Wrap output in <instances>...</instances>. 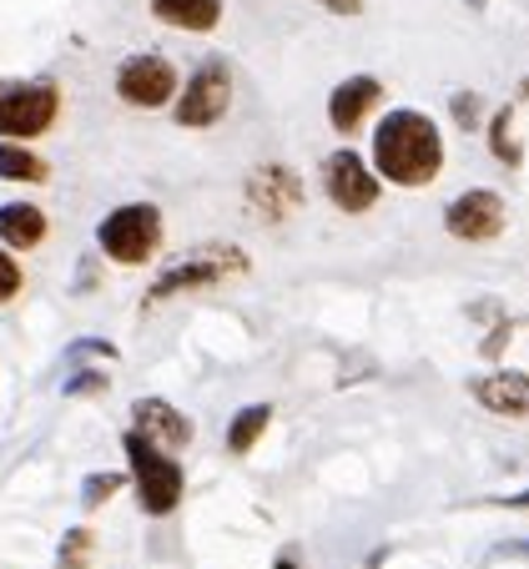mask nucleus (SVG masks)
<instances>
[{
	"instance_id": "27",
	"label": "nucleus",
	"mask_w": 529,
	"mask_h": 569,
	"mask_svg": "<svg viewBox=\"0 0 529 569\" xmlns=\"http://www.w3.org/2000/svg\"><path fill=\"white\" fill-rule=\"evenodd\" d=\"M278 569H298V565H292V559H278Z\"/></svg>"
},
{
	"instance_id": "1",
	"label": "nucleus",
	"mask_w": 529,
	"mask_h": 569,
	"mask_svg": "<svg viewBox=\"0 0 529 569\" xmlns=\"http://www.w3.org/2000/svg\"><path fill=\"white\" fill-rule=\"evenodd\" d=\"M373 167L399 187H423L443 167V137L423 111H389L373 131Z\"/></svg>"
},
{
	"instance_id": "20",
	"label": "nucleus",
	"mask_w": 529,
	"mask_h": 569,
	"mask_svg": "<svg viewBox=\"0 0 529 569\" xmlns=\"http://www.w3.org/2000/svg\"><path fill=\"white\" fill-rule=\"evenodd\" d=\"M87 555H91V529H71L61 545V569H81Z\"/></svg>"
},
{
	"instance_id": "26",
	"label": "nucleus",
	"mask_w": 529,
	"mask_h": 569,
	"mask_svg": "<svg viewBox=\"0 0 529 569\" xmlns=\"http://www.w3.org/2000/svg\"><path fill=\"white\" fill-rule=\"evenodd\" d=\"M465 6H469V11H485V6H489V0H465Z\"/></svg>"
},
{
	"instance_id": "10",
	"label": "nucleus",
	"mask_w": 529,
	"mask_h": 569,
	"mask_svg": "<svg viewBox=\"0 0 529 569\" xmlns=\"http://www.w3.org/2000/svg\"><path fill=\"white\" fill-rule=\"evenodd\" d=\"M248 202L262 222H282V217L302 202V182L288 172V167H258L248 182Z\"/></svg>"
},
{
	"instance_id": "2",
	"label": "nucleus",
	"mask_w": 529,
	"mask_h": 569,
	"mask_svg": "<svg viewBox=\"0 0 529 569\" xmlns=\"http://www.w3.org/2000/svg\"><path fill=\"white\" fill-rule=\"evenodd\" d=\"M97 242L111 262H121V268H141V262L157 252V242H162V212H157L151 202L117 207V212L97 227Z\"/></svg>"
},
{
	"instance_id": "14",
	"label": "nucleus",
	"mask_w": 529,
	"mask_h": 569,
	"mask_svg": "<svg viewBox=\"0 0 529 569\" xmlns=\"http://www.w3.org/2000/svg\"><path fill=\"white\" fill-rule=\"evenodd\" d=\"M151 16L177 31H212L222 21V0H151Z\"/></svg>"
},
{
	"instance_id": "17",
	"label": "nucleus",
	"mask_w": 529,
	"mask_h": 569,
	"mask_svg": "<svg viewBox=\"0 0 529 569\" xmlns=\"http://www.w3.org/2000/svg\"><path fill=\"white\" fill-rule=\"evenodd\" d=\"M268 419H272L268 403H252V409H242L238 419H232V429H227V449H232V453H248L252 443H258V433L268 429Z\"/></svg>"
},
{
	"instance_id": "9",
	"label": "nucleus",
	"mask_w": 529,
	"mask_h": 569,
	"mask_svg": "<svg viewBox=\"0 0 529 569\" xmlns=\"http://www.w3.org/2000/svg\"><path fill=\"white\" fill-rule=\"evenodd\" d=\"M443 227H449L459 242H489V237L505 232V197L485 192V187L453 197L449 212H443Z\"/></svg>"
},
{
	"instance_id": "22",
	"label": "nucleus",
	"mask_w": 529,
	"mask_h": 569,
	"mask_svg": "<svg viewBox=\"0 0 529 569\" xmlns=\"http://www.w3.org/2000/svg\"><path fill=\"white\" fill-rule=\"evenodd\" d=\"M453 121H459V127H479V97L459 91V97H453Z\"/></svg>"
},
{
	"instance_id": "4",
	"label": "nucleus",
	"mask_w": 529,
	"mask_h": 569,
	"mask_svg": "<svg viewBox=\"0 0 529 569\" xmlns=\"http://www.w3.org/2000/svg\"><path fill=\"white\" fill-rule=\"evenodd\" d=\"M56 111H61V91L51 81H0V137H41L51 131Z\"/></svg>"
},
{
	"instance_id": "5",
	"label": "nucleus",
	"mask_w": 529,
	"mask_h": 569,
	"mask_svg": "<svg viewBox=\"0 0 529 569\" xmlns=\"http://www.w3.org/2000/svg\"><path fill=\"white\" fill-rule=\"evenodd\" d=\"M117 97L127 107H141V111H157L177 97V66L167 56L147 51V56H127L117 71Z\"/></svg>"
},
{
	"instance_id": "25",
	"label": "nucleus",
	"mask_w": 529,
	"mask_h": 569,
	"mask_svg": "<svg viewBox=\"0 0 529 569\" xmlns=\"http://www.w3.org/2000/svg\"><path fill=\"white\" fill-rule=\"evenodd\" d=\"M499 505H509V509H529V495H515V499H499Z\"/></svg>"
},
{
	"instance_id": "12",
	"label": "nucleus",
	"mask_w": 529,
	"mask_h": 569,
	"mask_svg": "<svg viewBox=\"0 0 529 569\" xmlns=\"http://www.w3.org/2000/svg\"><path fill=\"white\" fill-rule=\"evenodd\" d=\"M475 398L499 419H529V373L499 368V373L475 378Z\"/></svg>"
},
{
	"instance_id": "16",
	"label": "nucleus",
	"mask_w": 529,
	"mask_h": 569,
	"mask_svg": "<svg viewBox=\"0 0 529 569\" xmlns=\"http://www.w3.org/2000/svg\"><path fill=\"white\" fill-rule=\"evenodd\" d=\"M0 177L6 182H46V161L21 141H0Z\"/></svg>"
},
{
	"instance_id": "6",
	"label": "nucleus",
	"mask_w": 529,
	"mask_h": 569,
	"mask_svg": "<svg viewBox=\"0 0 529 569\" xmlns=\"http://www.w3.org/2000/svg\"><path fill=\"white\" fill-rule=\"evenodd\" d=\"M227 107H232V76L222 61H202L187 81V91L177 97V121L182 127H212L227 117Z\"/></svg>"
},
{
	"instance_id": "18",
	"label": "nucleus",
	"mask_w": 529,
	"mask_h": 569,
	"mask_svg": "<svg viewBox=\"0 0 529 569\" xmlns=\"http://www.w3.org/2000/svg\"><path fill=\"white\" fill-rule=\"evenodd\" d=\"M489 147H495L499 161H509V167H519V141H515V111H499L495 127H489Z\"/></svg>"
},
{
	"instance_id": "13",
	"label": "nucleus",
	"mask_w": 529,
	"mask_h": 569,
	"mask_svg": "<svg viewBox=\"0 0 529 569\" xmlns=\"http://www.w3.org/2000/svg\"><path fill=\"white\" fill-rule=\"evenodd\" d=\"M378 97H383V87H378L373 76H348L343 87H333V97H328V121H333V131H353L358 121L378 107Z\"/></svg>"
},
{
	"instance_id": "11",
	"label": "nucleus",
	"mask_w": 529,
	"mask_h": 569,
	"mask_svg": "<svg viewBox=\"0 0 529 569\" xmlns=\"http://www.w3.org/2000/svg\"><path fill=\"white\" fill-rule=\"evenodd\" d=\"M131 419H137L141 439L157 443V449H187V443H192V419H182L167 398H137V403H131Z\"/></svg>"
},
{
	"instance_id": "24",
	"label": "nucleus",
	"mask_w": 529,
	"mask_h": 569,
	"mask_svg": "<svg viewBox=\"0 0 529 569\" xmlns=\"http://www.w3.org/2000/svg\"><path fill=\"white\" fill-rule=\"evenodd\" d=\"M318 6H328L333 16H358L363 11V0H318Z\"/></svg>"
},
{
	"instance_id": "8",
	"label": "nucleus",
	"mask_w": 529,
	"mask_h": 569,
	"mask_svg": "<svg viewBox=\"0 0 529 569\" xmlns=\"http://www.w3.org/2000/svg\"><path fill=\"white\" fill-rule=\"evenodd\" d=\"M323 187L338 212H368V207L378 202V177L368 172V161L348 147L323 161Z\"/></svg>"
},
{
	"instance_id": "19",
	"label": "nucleus",
	"mask_w": 529,
	"mask_h": 569,
	"mask_svg": "<svg viewBox=\"0 0 529 569\" xmlns=\"http://www.w3.org/2000/svg\"><path fill=\"white\" fill-rule=\"evenodd\" d=\"M117 489H121V473H91V479L81 483V505L97 509V505H107Z\"/></svg>"
},
{
	"instance_id": "3",
	"label": "nucleus",
	"mask_w": 529,
	"mask_h": 569,
	"mask_svg": "<svg viewBox=\"0 0 529 569\" xmlns=\"http://www.w3.org/2000/svg\"><path fill=\"white\" fill-rule=\"evenodd\" d=\"M131 459V479H137V495H141V509L147 515H172L177 499H182V463L167 459L157 443H147L137 429L121 439Z\"/></svg>"
},
{
	"instance_id": "21",
	"label": "nucleus",
	"mask_w": 529,
	"mask_h": 569,
	"mask_svg": "<svg viewBox=\"0 0 529 569\" xmlns=\"http://www.w3.org/2000/svg\"><path fill=\"white\" fill-rule=\"evenodd\" d=\"M16 292H21V262L0 248V302H11Z\"/></svg>"
},
{
	"instance_id": "7",
	"label": "nucleus",
	"mask_w": 529,
	"mask_h": 569,
	"mask_svg": "<svg viewBox=\"0 0 529 569\" xmlns=\"http://www.w3.org/2000/svg\"><path fill=\"white\" fill-rule=\"evenodd\" d=\"M242 268H248V258H242L238 248H207V252H197V258L167 268L162 278H157V288H151V302H167V298H177V292L212 288V282H222L227 272H242Z\"/></svg>"
},
{
	"instance_id": "23",
	"label": "nucleus",
	"mask_w": 529,
	"mask_h": 569,
	"mask_svg": "<svg viewBox=\"0 0 529 569\" xmlns=\"http://www.w3.org/2000/svg\"><path fill=\"white\" fill-rule=\"evenodd\" d=\"M101 383H107V378H101V373H81V378H76V383H66V393H97Z\"/></svg>"
},
{
	"instance_id": "28",
	"label": "nucleus",
	"mask_w": 529,
	"mask_h": 569,
	"mask_svg": "<svg viewBox=\"0 0 529 569\" xmlns=\"http://www.w3.org/2000/svg\"><path fill=\"white\" fill-rule=\"evenodd\" d=\"M525 555H529V549H525Z\"/></svg>"
},
{
	"instance_id": "15",
	"label": "nucleus",
	"mask_w": 529,
	"mask_h": 569,
	"mask_svg": "<svg viewBox=\"0 0 529 569\" xmlns=\"http://www.w3.org/2000/svg\"><path fill=\"white\" fill-rule=\"evenodd\" d=\"M46 237V212L31 202H6L0 207V242L6 248H36Z\"/></svg>"
}]
</instances>
